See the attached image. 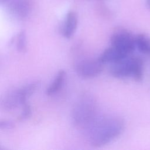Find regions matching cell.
Returning <instances> with one entry per match:
<instances>
[{
  "label": "cell",
  "mask_w": 150,
  "mask_h": 150,
  "mask_svg": "<svg viewBox=\"0 0 150 150\" xmlns=\"http://www.w3.org/2000/svg\"><path fill=\"white\" fill-rule=\"evenodd\" d=\"M124 123L122 119L112 116H100L86 129L88 139L93 147L108 144L122 132Z\"/></svg>",
  "instance_id": "1"
},
{
  "label": "cell",
  "mask_w": 150,
  "mask_h": 150,
  "mask_svg": "<svg viewBox=\"0 0 150 150\" xmlns=\"http://www.w3.org/2000/svg\"><path fill=\"white\" fill-rule=\"evenodd\" d=\"M96 100L89 95H83L74 104L71 119L74 126L86 129L98 117Z\"/></svg>",
  "instance_id": "2"
},
{
  "label": "cell",
  "mask_w": 150,
  "mask_h": 150,
  "mask_svg": "<svg viewBox=\"0 0 150 150\" xmlns=\"http://www.w3.org/2000/svg\"><path fill=\"white\" fill-rule=\"evenodd\" d=\"M110 74L117 79L132 77L137 81L143 79V63L142 60L137 57H126L111 64Z\"/></svg>",
  "instance_id": "3"
},
{
  "label": "cell",
  "mask_w": 150,
  "mask_h": 150,
  "mask_svg": "<svg viewBox=\"0 0 150 150\" xmlns=\"http://www.w3.org/2000/svg\"><path fill=\"white\" fill-rule=\"evenodd\" d=\"M39 83L32 81L6 93L1 100V107L6 111L13 110L27 103L28 98L36 90Z\"/></svg>",
  "instance_id": "4"
},
{
  "label": "cell",
  "mask_w": 150,
  "mask_h": 150,
  "mask_svg": "<svg viewBox=\"0 0 150 150\" xmlns=\"http://www.w3.org/2000/svg\"><path fill=\"white\" fill-rule=\"evenodd\" d=\"M103 64L98 58H83L76 62L74 70L83 79H92L98 76L103 70Z\"/></svg>",
  "instance_id": "5"
},
{
  "label": "cell",
  "mask_w": 150,
  "mask_h": 150,
  "mask_svg": "<svg viewBox=\"0 0 150 150\" xmlns=\"http://www.w3.org/2000/svg\"><path fill=\"white\" fill-rule=\"evenodd\" d=\"M111 46L129 55L135 49V40L130 32L120 30L114 32L110 38Z\"/></svg>",
  "instance_id": "6"
},
{
  "label": "cell",
  "mask_w": 150,
  "mask_h": 150,
  "mask_svg": "<svg viewBox=\"0 0 150 150\" xmlns=\"http://www.w3.org/2000/svg\"><path fill=\"white\" fill-rule=\"evenodd\" d=\"M8 2L9 14L15 19L21 20L29 15L31 9L30 0H9Z\"/></svg>",
  "instance_id": "7"
},
{
  "label": "cell",
  "mask_w": 150,
  "mask_h": 150,
  "mask_svg": "<svg viewBox=\"0 0 150 150\" xmlns=\"http://www.w3.org/2000/svg\"><path fill=\"white\" fill-rule=\"evenodd\" d=\"M128 54L111 46L105 49L98 57L103 63H114L128 57Z\"/></svg>",
  "instance_id": "8"
},
{
  "label": "cell",
  "mask_w": 150,
  "mask_h": 150,
  "mask_svg": "<svg viewBox=\"0 0 150 150\" xmlns=\"http://www.w3.org/2000/svg\"><path fill=\"white\" fill-rule=\"evenodd\" d=\"M77 17L73 11H69L65 18L62 29L63 36L66 39L71 38L74 34L77 26Z\"/></svg>",
  "instance_id": "9"
},
{
  "label": "cell",
  "mask_w": 150,
  "mask_h": 150,
  "mask_svg": "<svg viewBox=\"0 0 150 150\" xmlns=\"http://www.w3.org/2000/svg\"><path fill=\"white\" fill-rule=\"evenodd\" d=\"M66 78V72L63 70H59L55 76L53 81L46 88V94L52 96L57 93L62 87Z\"/></svg>",
  "instance_id": "10"
},
{
  "label": "cell",
  "mask_w": 150,
  "mask_h": 150,
  "mask_svg": "<svg viewBox=\"0 0 150 150\" xmlns=\"http://www.w3.org/2000/svg\"><path fill=\"white\" fill-rule=\"evenodd\" d=\"M135 47L142 53L150 54V38L145 34H138L135 36Z\"/></svg>",
  "instance_id": "11"
},
{
  "label": "cell",
  "mask_w": 150,
  "mask_h": 150,
  "mask_svg": "<svg viewBox=\"0 0 150 150\" xmlns=\"http://www.w3.org/2000/svg\"><path fill=\"white\" fill-rule=\"evenodd\" d=\"M16 46L18 52H24L26 50L27 40L25 30H22L18 34L16 39Z\"/></svg>",
  "instance_id": "12"
},
{
  "label": "cell",
  "mask_w": 150,
  "mask_h": 150,
  "mask_svg": "<svg viewBox=\"0 0 150 150\" xmlns=\"http://www.w3.org/2000/svg\"><path fill=\"white\" fill-rule=\"evenodd\" d=\"M22 111L20 115L19 118L20 120H25L29 118L32 113V110L30 105L29 104L26 103L22 106Z\"/></svg>",
  "instance_id": "13"
},
{
  "label": "cell",
  "mask_w": 150,
  "mask_h": 150,
  "mask_svg": "<svg viewBox=\"0 0 150 150\" xmlns=\"http://www.w3.org/2000/svg\"><path fill=\"white\" fill-rule=\"evenodd\" d=\"M15 124L11 121L3 120L0 121V128L2 129H10L14 127Z\"/></svg>",
  "instance_id": "14"
},
{
  "label": "cell",
  "mask_w": 150,
  "mask_h": 150,
  "mask_svg": "<svg viewBox=\"0 0 150 150\" xmlns=\"http://www.w3.org/2000/svg\"><path fill=\"white\" fill-rule=\"evenodd\" d=\"M9 0H0V2L1 4H4V3H6Z\"/></svg>",
  "instance_id": "15"
}]
</instances>
